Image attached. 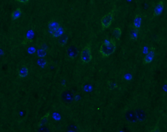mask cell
<instances>
[{"mask_svg":"<svg viewBox=\"0 0 167 132\" xmlns=\"http://www.w3.org/2000/svg\"><path fill=\"white\" fill-rule=\"evenodd\" d=\"M114 10H113L107 13L101 19V24L103 30L108 28L112 24L114 18Z\"/></svg>","mask_w":167,"mask_h":132,"instance_id":"cell-3","label":"cell"},{"mask_svg":"<svg viewBox=\"0 0 167 132\" xmlns=\"http://www.w3.org/2000/svg\"><path fill=\"white\" fill-rule=\"evenodd\" d=\"M126 116L127 118L130 121H134L136 118L134 112L131 111L127 112L126 114Z\"/></svg>","mask_w":167,"mask_h":132,"instance_id":"cell-15","label":"cell"},{"mask_svg":"<svg viewBox=\"0 0 167 132\" xmlns=\"http://www.w3.org/2000/svg\"><path fill=\"white\" fill-rule=\"evenodd\" d=\"M62 99L65 102L69 103L73 100L74 95L70 90H66L62 93Z\"/></svg>","mask_w":167,"mask_h":132,"instance_id":"cell-5","label":"cell"},{"mask_svg":"<svg viewBox=\"0 0 167 132\" xmlns=\"http://www.w3.org/2000/svg\"><path fill=\"white\" fill-rule=\"evenodd\" d=\"M16 1L17 2H19L20 3H27L29 2V0H16Z\"/></svg>","mask_w":167,"mask_h":132,"instance_id":"cell-19","label":"cell"},{"mask_svg":"<svg viewBox=\"0 0 167 132\" xmlns=\"http://www.w3.org/2000/svg\"><path fill=\"white\" fill-rule=\"evenodd\" d=\"M60 27V24L58 20H52L49 22V28L51 33H53L54 32L58 29Z\"/></svg>","mask_w":167,"mask_h":132,"instance_id":"cell-6","label":"cell"},{"mask_svg":"<svg viewBox=\"0 0 167 132\" xmlns=\"http://www.w3.org/2000/svg\"><path fill=\"white\" fill-rule=\"evenodd\" d=\"M22 13V11L20 8H17L16 10L13 11L11 14V17L13 20H16V19L19 18L20 17Z\"/></svg>","mask_w":167,"mask_h":132,"instance_id":"cell-12","label":"cell"},{"mask_svg":"<svg viewBox=\"0 0 167 132\" xmlns=\"http://www.w3.org/2000/svg\"><path fill=\"white\" fill-rule=\"evenodd\" d=\"M68 131H70V132H75V131H77V129L74 125H70L68 127Z\"/></svg>","mask_w":167,"mask_h":132,"instance_id":"cell-18","label":"cell"},{"mask_svg":"<svg viewBox=\"0 0 167 132\" xmlns=\"http://www.w3.org/2000/svg\"><path fill=\"white\" fill-rule=\"evenodd\" d=\"M155 47H151L150 50L145 55L144 58V64H150L153 61V58L155 57Z\"/></svg>","mask_w":167,"mask_h":132,"instance_id":"cell-4","label":"cell"},{"mask_svg":"<svg viewBox=\"0 0 167 132\" xmlns=\"http://www.w3.org/2000/svg\"><path fill=\"white\" fill-rule=\"evenodd\" d=\"M113 34H114V35L115 37V39L119 41L120 39V37L121 36V29L119 27H117L114 29V31H113Z\"/></svg>","mask_w":167,"mask_h":132,"instance_id":"cell-11","label":"cell"},{"mask_svg":"<svg viewBox=\"0 0 167 132\" xmlns=\"http://www.w3.org/2000/svg\"><path fill=\"white\" fill-rule=\"evenodd\" d=\"M28 74V69L26 66H23L19 71V75L20 77H25Z\"/></svg>","mask_w":167,"mask_h":132,"instance_id":"cell-14","label":"cell"},{"mask_svg":"<svg viewBox=\"0 0 167 132\" xmlns=\"http://www.w3.org/2000/svg\"><path fill=\"white\" fill-rule=\"evenodd\" d=\"M67 54L68 56L71 59H74L77 55V50L75 46H70L67 50Z\"/></svg>","mask_w":167,"mask_h":132,"instance_id":"cell-8","label":"cell"},{"mask_svg":"<svg viewBox=\"0 0 167 132\" xmlns=\"http://www.w3.org/2000/svg\"><path fill=\"white\" fill-rule=\"evenodd\" d=\"M63 34V29L60 27L58 29L52 33V36L54 38H57L61 36Z\"/></svg>","mask_w":167,"mask_h":132,"instance_id":"cell-16","label":"cell"},{"mask_svg":"<svg viewBox=\"0 0 167 132\" xmlns=\"http://www.w3.org/2000/svg\"><path fill=\"white\" fill-rule=\"evenodd\" d=\"M116 49V42L115 39L112 38L108 43H105L102 44L99 52L103 58H107L114 53Z\"/></svg>","mask_w":167,"mask_h":132,"instance_id":"cell-1","label":"cell"},{"mask_svg":"<svg viewBox=\"0 0 167 132\" xmlns=\"http://www.w3.org/2000/svg\"><path fill=\"white\" fill-rule=\"evenodd\" d=\"M49 115H50V113L48 112V113L46 114V115L44 116L42 118H41V120H40V121L38 126H39V127H41V126H43L44 125L47 123V120H49Z\"/></svg>","mask_w":167,"mask_h":132,"instance_id":"cell-10","label":"cell"},{"mask_svg":"<svg viewBox=\"0 0 167 132\" xmlns=\"http://www.w3.org/2000/svg\"><path fill=\"white\" fill-rule=\"evenodd\" d=\"M68 35L66 34H63L60 37V39L59 41V43L60 44V45L62 46H63L66 44L67 41L68 40Z\"/></svg>","mask_w":167,"mask_h":132,"instance_id":"cell-13","label":"cell"},{"mask_svg":"<svg viewBox=\"0 0 167 132\" xmlns=\"http://www.w3.org/2000/svg\"><path fill=\"white\" fill-rule=\"evenodd\" d=\"M141 22H142V17L140 15H136L135 17L134 22H133L134 29L138 30L140 28Z\"/></svg>","mask_w":167,"mask_h":132,"instance_id":"cell-9","label":"cell"},{"mask_svg":"<svg viewBox=\"0 0 167 132\" xmlns=\"http://www.w3.org/2000/svg\"><path fill=\"white\" fill-rule=\"evenodd\" d=\"M163 9H164V2L162 0H161L158 3L156 6L155 7L153 12V16L156 17L161 14Z\"/></svg>","mask_w":167,"mask_h":132,"instance_id":"cell-7","label":"cell"},{"mask_svg":"<svg viewBox=\"0 0 167 132\" xmlns=\"http://www.w3.org/2000/svg\"><path fill=\"white\" fill-rule=\"evenodd\" d=\"M138 30L134 29L133 30H131L130 33L131 39L133 40H136L137 39L138 37Z\"/></svg>","mask_w":167,"mask_h":132,"instance_id":"cell-17","label":"cell"},{"mask_svg":"<svg viewBox=\"0 0 167 132\" xmlns=\"http://www.w3.org/2000/svg\"><path fill=\"white\" fill-rule=\"evenodd\" d=\"M91 44L89 43L82 49L81 54V59L84 64H87L90 63L92 60V48Z\"/></svg>","mask_w":167,"mask_h":132,"instance_id":"cell-2","label":"cell"}]
</instances>
